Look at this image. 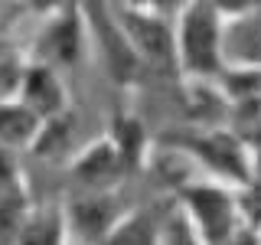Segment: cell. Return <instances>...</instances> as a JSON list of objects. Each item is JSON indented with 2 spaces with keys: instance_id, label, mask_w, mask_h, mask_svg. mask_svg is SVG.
I'll return each instance as SVG.
<instances>
[{
  "instance_id": "18",
  "label": "cell",
  "mask_w": 261,
  "mask_h": 245,
  "mask_svg": "<svg viewBox=\"0 0 261 245\" xmlns=\"http://www.w3.org/2000/svg\"><path fill=\"white\" fill-rule=\"evenodd\" d=\"M186 4L190 0H124V7H134V10H144V13H157V16H167V20H173Z\"/></svg>"
},
{
  "instance_id": "11",
  "label": "cell",
  "mask_w": 261,
  "mask_h": 245,
  "mask_svg": "<svg viewBox=\"0 0 261 245\" xmlns=\"http://www.w3.org/2000/svg\"><path fill=\"white\" fill-rule=\"evenodd\" d=\"M39 118L36 111L30 108L20 98H0V144L16 151V147H33L39 134Z\"/></svg>"
},
{
  "instance_id": "3",
  "label": "cell",
  "mask_w": 261,
  "mask_h": 245,
  "mask_svg": "<svg viewBox=\"0 0 261 245\" xmlns=\"http://www.w3.org/2000/svg\"><path fill=\"white\" fill-rule=\"evenodd\" d=\"M176 196L190 212V226L206 245H225L228 235L242 226L239 196L222 183H186Z\"/></svg>"
},
{
  "instance_id": "10",
  "label": "cell",
  "mask_w": 261,
  "mask_h": 245,
  "mask_svg": "<svg viewBox=\"0 0 261 245\" xmlns=\"http://www.w3.org/2000/svg\"><path fill=\"white\" fill-rule=\"evenodd\" d=\"M225 56L235 65H258L261 69V7L235 16L232 27H222V59Z\"/></svg>"
},
{
  "instance_id": "8",
  "label": "cell",
  "mask_w": 261,
  "mask_h": 245,
  "mask_svg": "<svg viewBox=\"0 0 261 245\" xmlns=\"http://www.w3.org/2000/svg\"><path fill=\"white\" fill-rule=\"evenodd\" d=\"M127 170L121 163L118 147L111 144V137H101L88 147L82 157L72 163V180L82 190H111L118 180H124Z\"/></svg>"
},
{
  "instance_id": "16",
  "label": "cell",
  "mask_w": 261,
  "mask_h": 245,
  "mask_svg": "<svg viewBox=\"0 0 261 245\" xmlns=\"http://www.w3.org/2000/svg\"><path fill=\"white\" fill-rule=\"evenodd\" d=\"M10 190H27V180H23V167L13 157V151L0 144V193Z\"/></svg>"
},
{
  "instance_id": "20",
  "label": "cell",
  "mask_w": 261,
  "mask_h": 245,
  "mask_svg": "<svg viewBox=\"0 0 261 245\" xmlns=\"http://www.w3.org/2000/svg\"><path fill=\"white\" fill-rule=\"evenodd\" d=\"M82 0H27V7L33 13H46V16H53V13H59V10H69V7H79Z\"/></svg>"
},
{
  "instance_id": "22",
  "label": "cell",
  "mask_w": 261,
  "mask_h": 245,
  "mask_svg": "<svg viewBox=\"0 0 261 245\" xmlns=\"http://www.w3.org/2000/svg\"><path fill=\"white\" fill-rule=\"evenodd\" d=\"M0 23H4V0H0Z\"/></svg>"
},
{
  "instance_id": "13",
  "label": "cell",
  "mask_w": 261,
  "mask_h": 245,
  "mask_svg": "<svg viewBox=\"0 0 261 245\" xmlns=\"http://www.w3.org/2000/svg\"><path fill=\"white\" fill-rule=\"evenodd\" d=\"M65 216L53 206L30 209L13 245H65Z\"/></svg>"
},
{
  "instance_id": "4",
  "label": "cell",
  "mask_w": 261,
  "mask_h": 245,
  "mask_svg": "<svg viewBox=\"0 0 261 245\" xmlns=\"http://www.w3.org/2000/svg\"><path fill=\"white\" fill-rule=\"evenodd\" d=\"M118 23L127 33L130 46H134L137 59H141L144 72L163 79H176L179 76V62H176V36H173V20L157 13H144L134 7H118Z\"/></svg>"
},
{
  "instance_id": "15",
  "label": "cell",
  "mask_w": 261,
  "mask_h": 245,
  "mask_svg": "<svg viewBox=\"0 0 261 245\" xmlns=\"http://www.w3.org/2000/svg\"><path fill=\"white\" fill-rule=\"evenodd\" d=\"M27 212H30V196H27V190L0 193V245H13L16 242Z\"/></svg>"
},
{
  "instance_id": "7",
  "label": "cell",
  "mask_w": 261,
  "mask_h": 245,
  "mask_svg": "<svg viewBox=\"0 0 261 245\" xmlns=\"http://www.w3.org/2000/svg\"><path fill=\"white\" fill-rule=\"evenodd\" d=\"M82 27H85V20H82V4L53 13L49 27H43V33L36 36L33 59L53 65V69H72L82 56Z\"/></svg>"
},
{
  "instance_id": "12",
  "label": "cell",
  "mask_w": 261,
  "mask_h": 245,
  "mask_svg": "<svg viewBox=\"0 0 261 245\" xmlns=\"http://www.w3.org/2000/svg\"><path fill=\"white\" fill-rule=\"evenodd\" d=\"M160 235V219L153 209H134L124 212V216L114 223L105 239L98 245H157Z\"/></svg>"
},
{
  "instance_id": "2",
  "label": "cell",
  "mask_w": 261,
  "mask_h": 245,
  "mask_svg": "<svg viewBox=\"0 0 261 245\" xmlns=\"http://www.w3.org/2000/svg\"><path fill=\"white\" fill-rule=\"evenodd\" d=\"M163 144L176 147V151H186L190 157L206 163L216 177H222L235 186H248L255 180L251 177V157L235 131L199 128V131H186V134H167Z\"/></svg>"
},
{
  "instance_id": "21",
  "label": "cell",
  "mask_w": 261,
  "mask_h": 245,
  "mask_svg": "<svg viewBox=\"0 0 261 245\" xmlns=\"http://www.w3.org/2000/svg\"><path fill=\"white\" fill-rule=\"evenodd\" d=\"M225 245H261V235H258V226H251V223H245L239 226L232 235H228V242Z\"/></svg>"
},
{
  "instance_id": "17",
  "label": "cell",
  "mask_w": 261,
  "mask_h": 245,
  "mask_svg": "<svg viewBox=\"0 0 261 245\" xmlns=\"http://www.w3.org/2000/svg\"><path fill=\"white\" fill-rule=\"evenodd\" d=\"M163 235H167V245H206L199 235H196V229L190 226V219L179 216V212H176V216H170Z\"/></svg>"
},
{
  "instance_id": "14",
  "label": "cell",
  "mask_w": 261,
  "mask_h": 245,
  "mask_svg": "<svg viewBox=\"0 0 261 245\" xmlns=\"http://www.w3.org/2000/svg\"><path fill=\"white\" fill-rule=\"evenodd\" d=\"M111 144L118 147L124 170L134 174V170L141 167V160H144V151H147V131L134 114L114 111V118H111Z\"/></svg>"
},
{
  "instance_id": "9",
  "label": "cell",
  "mask_w": 261,
  "mask_h": 245,
  "mask_svg": "<svg viewBox=\"0 0 261 245\" xmlns=\"http://www.w3.org/2000/svg\"><path fill=\"white\" fill-rule=\"evenodd\" d=\"M20 102H27L39 118H49V114L65 111V88L59 76H56L53 65L36 62L23 65V79H20V92H16Z\"/></svg>"
},
{
  "instance_id": "19",
  "label": "cell",
  "mask_w": 261,
  "mask_h": 245,
  "mask_svg": "<svg viewBox=\"0 0 261 245\" xmlns=\"http://www.w3.org/2000/svg\"><path fill=\"white\" fill-rule=\"evenodd\" d=\"M222 16H242V13H251L261 7V0H209Z\"/></svg>"
},
{
  "instance_id": "5",
  "label": "cell",
  "mask_w": 261,
  "mask_h": 245,
  "mask_svg": "<svg viewBox=\"0 0 261 245\" xmlns=\"http://www.w3.org/2000/svg\"><path fill=\"white\" fill-rule=\"evenodd\" d=\"M82 20H85V27H92L95 39L101 43L105 69H108V76L114 79V85L118 88L137 85L147 72H144L141 59H137L134 46H130L127 33L121 30L118 13H111L105 0H82Z\"/></svg>"
},
{
  "instance_id": "1",
  "label": "cell",
  "mask_w": 261,
  "mask_h": 245,
  "mask_svg": "<svg viewBox=\"0 0 261 245\" xmlns=\"http://www.w3.org/2000/svg\"><path fill=\"white\" fill-rule=\"evenodd\" d=\"M176 36V62L179 76H190L199 82L219 79L225 72L222 59V13L209 0H190L176 13L173 23Z\"/></svg>"
},
{
  "instance_id": "6",
  "label": "cell",
  "mask_w": 261,
  "mask_h": 245,
  "mask_svg": "<svg viewBox=\"0 0 261 245\" xmlns=\"http://www.w3.org/2000/svg\"><path fill=\"white\" fill-rule=\"evenodd\" d=\"M124 203L111 190H82L65 209V226H72L82 235L85 245H98L105 239V232L124 216Z\"/></svg>"
}]
</instances>
